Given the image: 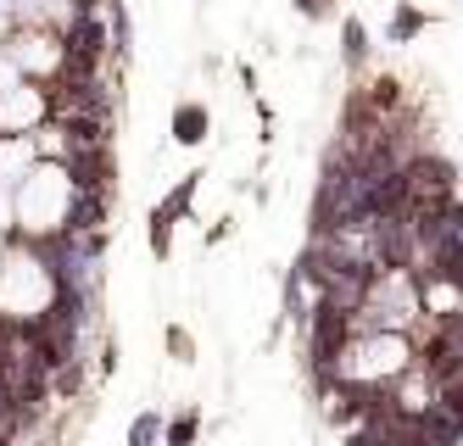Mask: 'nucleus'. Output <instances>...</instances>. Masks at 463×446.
Returning a JSON list of instances; mask_svg holds the SVG:
<instances>
[{"instance_id":"f257e3e1","label":"nucleus","mask_w":463,"mask_h":446,"mask_svg":"<svg viewBox=\"0 0 463 446\" xmlns=\"http://www.w3.org/2000/svg\"><path fill=\"white\" fill-rule=\"evenodd\" d=\"M425 28H430V12H425V6H408V0H402V6L391 12L386 39H391V45H413V39L425 34Z\"/></svg>"},{"instance_id":"f03ea898","label":"nucleus","mask_w":463,"mask_h":446,"mask_svg":"<svg viewBox=\"0 0 463 446\" xmlns=\"http://www.w3.org/2000/svg\"><path fill=\"white\" fill-rule=\"evenodd\" d=\"M207 129H213V118H207L201 101H184L179 112H174V140H179V145H201Z\"/></svg>"},{"instance_id":"7ed1b4c3","label":"nucleus","mask_w":463,"mask_h":446,"mask_svg":"<svg viewBox=\"0 0 463 446\" xmlns=\"http://www.w3.org/2000/svg\"><path fill=\"white\" fill-rule=\"evenodd\" d=\"M196 184H201V174H191V179H184V184L174 190V196H167V201L157 207V218H167V223H174V218H184V212H191V201H196Z\"/></svg>"},{"instance_id":"20e7f679","label":"nucleus","mask_w":463,"mask_h":446,"mask_svg":"<svg viewBox=\"0 0 463 446\" xmlns=\"http://www.w3.org/2000/svg\"><path fill=\"white\" fill-rule=\"evenodd\" d=\"M341 51H346V61H363V56H369V28H363V17H346V23H341Z\"/></svg>"},{"instance_id":"39448f33","label":"nucleus","mask_w":463,"mask_h":446,"mask_svg":"<svg viewBox=\"0 0 463 446\" xmlns=\"http://www.w3.org/2000/svg\"><path fill=\"white\" fill-rule=\"evenodd\" d=\"M157 435H162V418L157 413H140L134 430H129V446H157Z\"/></svg>"},{"instance_id":"423d86ee","label":"nucleus","mask_w":463,"mask_h":446,"mask_svg":"<svg viewBox=\"0 0 463 446\" xmlns=\"http://www.w3.org/2000/svg\"><path fill=\"white\" fill-rule=\"evenodd\" d=\"M196 413H184V418H174V424H167V446H191L196 441Z\"/></svg>"},{"instance_id":"0eeeda50","label":"nucleus","mask_w":463,"mask_h":446,"mask_svg":"<svg viewBox=\"0 0 463 446\" xmlns=\"http://www.w3.org/2000/svg\"><path fill=\"white\" fill-rule=\"evenodd\" d=\"M296 12H302V17H329L335 0H296Z\"/></svg>"}]
</instances>
